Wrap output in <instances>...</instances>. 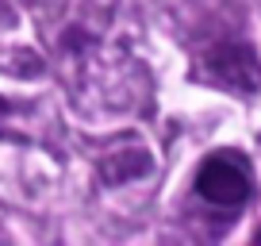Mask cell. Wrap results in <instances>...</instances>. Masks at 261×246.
<instances>
[{
	"label": "cell",
	"mask_w": 261,
	"mask_h": 246,
	"mask_svg": "<svg viewBox=\"0 0 261 246\" xmlns=\"http://www.w3.org/2000/svg\"><path fill=\"white\" fill-rule=\"evenodd\" d=\"M253 192V169L242 150H215L196 169V196L215 208H242Z\"/></svg>",
	"instance_id": "1"
},
{
	"label": "cell",
	"mask_w": 261,
	"mask_h": 246,
	"mask_svg": "<svg viewBox=\"0 0 261 246\" xmlns=\"http://www.w3.org/2000/svg\"><path fill=\"white\" fill-rule=\"evenodd\" d=\"M257 242H261V231H257Z\"/></svg>",
	"instance_id": "2"
}]
</instances>
